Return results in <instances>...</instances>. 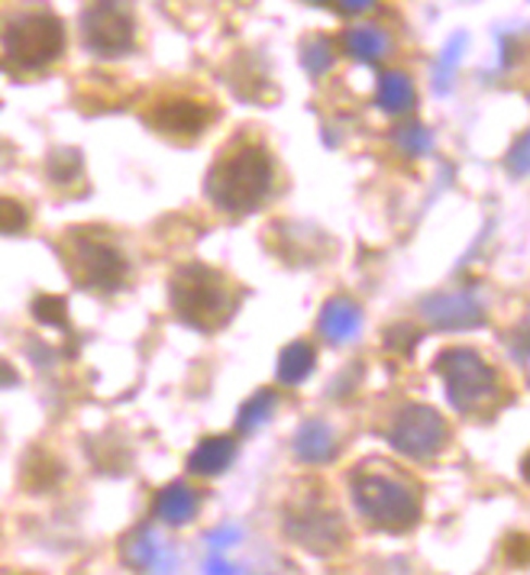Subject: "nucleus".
<instances>
[{
	"instance_id": "obj_1",
	"label": "nucleus",
	"mask_w": 530,
	"mask_h": 575,
	"mask_svg": "<svg viewBox=\"0 0 530 575\" xmlns=\"http://www.w3.org/2000/svg\"><path fill=\"white\" fill-rule=\"evenodd\" d=\"M353 501L359 514L386 534H407L420 521L417 485L389 462H369L353 475Z\"/></svg>"
},
{
	"instance_id": "obj_2",
	"label": "nucleus",
	"mask_w": 530,
	"mask_h": 575,
	"mask_svg": "<svg viewBox=\"0 0 530 575\" xmlns=\"http://www.w3.org/2000/svg\"><path fill=\"white\" fill-rule=\"evenodd\" d=\"M168 297H172L175 314L201 333L220 330L237 307V294H234L230 279L211 266H201V263H188L172 276Z\"/></svg>"
},
{
	"instance_id": "obj_3",
	"label": "nucleus",
	"mask_w": 530,
	"mask_h": 575,
	"mask_svg": "<svg viewBox=\"0 0 530 575\" xmlns=\"http://www.w3.org/2000/svg\"><path fill=\"white\" fill-rule=\"evenodd\" d=\"M272 178L275 168L263 145H243L211 168L207 194L217 207L230 214H250L268 197Z\"/></svg>"
},
{
	"instance_id": "obj_4",
	"label": "nucleus",
	"mask_w": 530,
	"mask_h": 575,
	"mask_svg": "<svg viewBox=\"0 0 530 575\" xmlns=\"http://www.w3.org/2000/svg\"><path fill=\"white\" fill-rule=\"evenodd\" d=\"M437 372L446 382V398L459 414L489 411L499 401V372L466 346H450L437 356Z\"/></svg>"
},
{
	"instance_id": "obj_5",
	"label": "nucleus",
	"mask_w": 530,
	"mask_h": 575,
	"mask_svg": "<svg viewBox=\"0 0 530 575\" xmlns=\"http://www.w3.org/2000/svg\"><path fill=\"white\" fill-rule=\"evenodd\" d=\"M3 52L16 68H46L65 52V23L46 10L23 13L3 29Z\"/></svg>"
},
{
	"instance_id": "obj_6",
	"label": "nucleus",
	"mask_w": 530,
	"mask_h": 575,
	"mask_svg": "<svg viewBox=\"0 0 530 575\" xmlns=\"http://www.w3.org/2000/svg\"><path fill=\"white\" fill-rule=\"evenodd\" d=\"M85 46L104 59H117L130 52L136 42V20L130 0H91L81 13Z\"/></svg>"
},
{
	"instance_id": "obj_7",
	"label": "nucleus",
	"mask_w": 530,
	"mask_h": 575,
	"mask_svg": "<svg viewBox=\"0 0 530 575\" xmlns=\"http://www.w3.org/2000/svg\"><path fill=\"white\" fill-rule=\"evenodd\" d=\"M285 534L294 544H301L307 553H317V557L337 553L346 544V527H343L340 514L330 511L317 498H307V501L285 511Z\"/></svg>"
},
{
	"instance_id": "obj_8",
	"label": "nucleus",
	"mask_w": 530,
	"mask_h": 575,
	"mask_svg": "<svg viewBox=\"0 0 530 575\" xmlns=\"http://www.w3.org/2000/svg\"><path fill=\"white\" fill-rule=\"evenodd\" d=\"M446 421L430 405H404L389 427V443L407 459H433L446 446Z\"/></svg>"
},
{
	"instance_id": "obj_9",
	"label": "nucleus",
	"mask_w": 530,
	"mask_h": 575,
	"mask_svg": "<svg viewBox=\"0 0 530 575\" xmlns=\"http://www.w3.org/2000/svg\"><path fill=\"white\" fill-rule=\"evenodd\" d=\"M424 317L440 330H476L485 323V307L472 291H440L420 301Z\"/></svg>"
},
{
	"instance_id": "obj_10",
	"label": "nucleus",
	"mask_w": 530,
	"mask_h": 575,
	"mask_svg": "<svg viewBox=\"0 0 530 575\" xmlns=\"http://www.w3.org/2000/svg\"><path fill=\"white\" fill-rule=\"evenodd\" d=\"M211 107L207 104H198L191 98H172V101H159L152 111H149V124L162 133H172V137H201L204 127L211 124Z\"/></svg>"
},
{
	"instance_id": "obj_11",
	"label": "nucleus",
	"mask_w": 530,
	"mask_h": 575,
	"mask_svg": "<svg viewBox=\"0 0 530 575\" xmlns=\"http://www.w3.org/2000/svg\"><path fill=\"white\" fill-rule=\"evenodd\" d=\"M78 266H81V279L91 288L117 291L127 282V259L111 243H81Z\"/></svg>"
},
{
	"instance_id": "obj_12",
	"label": "nucleus",
	"mask_w": 530,
	"mask_h": 575,
	"mask_svg": "<svg viewBox=\"0 0 530 575\" xmlns=\"http://www.w3.org/2000/svg\"><path fill=\"white\" fill-rule=\"evenodd\" d=\"M121 557H124V563H127L130 570H136V573L172 575L175 573V566H178L175 553L165 550V547L155 540V534H152L149 527H136L132 534L124 537Z\"/></svg>"
},
{
	"instance_id": "obj_13",
	"label": "nucleus",
	"mask_w": 530,
	"mask_h": 575,
	"mask_svg": "<svg viewBox=\"0 0 530 575\" xmlns=\"http://www.w3.org/2000/svg\"><path fill=\"white\" fill-rule=\"evenodd\" d=\"M198 508H201L198 491L191 485H185V482H172V485H165L159 491L152 514L162 524H168V527H185V524H191L198 518Z\"/></svg>"
},
{
	"instance_id": "obj_14",
	"label": "nucleus",
	"mask_w": 530,
	"mask_h": 575,
	"mask_svg": "<svg viewBox=\"0 0 530 575\" xmlns=\"http://www.w3.org/2000/svg\"><path fill=\"white\" fill-rule=\"evenodd\" d=\"M237 459V439L234 436H204L194 452L188 456V469L194 475H204V478H214L220 472L230 469V462Z\"/></svg>"
},
{
	"instance_id": "obj_15",
	"label": "nucleus",
	"mask_w": 530,
	"mask_h": 575,
	"mask_svg": "<svg viewBox=\"0 0 530 575\" xmlns=\"http://www.w3.org/2000/svg\"><path fill=\"white\" fill-rule=\"evenodd\" d=\"M363 327V310L359 304H353L350 297H333L324 304L320 310V333L330 340V343H350Z\"/></svg>"
},
{
	"instance_id": "obj_16",
	"label": "nucleus",
	"mask_w": 530,
	"mask_h": 575,
	"mask_svg": "<svg viewBox=\"0 0 530 575\" xmlns=\"http://www.w3.org/2000/svg\"><path fill=\"white\" fill-rule=\"evenodd\" d=\"M337 436L324 421H304L294 433V456L307 465H324L337 456Z\"/></svg>"
},
{
	"instance_id": "obj_17",
	"label": "nucleus",
	"mask_w": 530,
	"mask_h": 575,
	"mask_svg": "<svg viewBox=\"0 0 530 575\" xmlns=\"http://www.w3.org/2000/svg\"><path fill=\"white\" fill-rule=\"evenodd\" d=\"M314 366H317L314 346L311 343H291L278 356V382L281 385H301V382L311 379Z\"/></svg>"
},
{
	"instance_id": "obj_18",
	"label": "nucleus",
	"mask_w": 530,
	"mask_h": 575,
	"mask_svg": "<svg viewBox=\"0 0 530 575\" xmlns=\"http://www.w3.org/2000/svg\"><path fill=\"white\" fill-rule=\"evenodd\" d=\"M59 478H62V465L46 449H33L26 456V462H23V485L29 491H49V488L59 485Z\"/></svg>"
},
{
	"instance_id": "obj_19",
	"label": "nucleus",
	"mask_w": 530,
	"mask_h": 575,
	"mask_svg": "<svg viewBox=\"0 0 530 575\" xmlns=\"http://www.w3.org/2000/svg\"><path fill=\"white\" fill-rule=\"evenodd\" d=\"M414 85L401 72H386L379 78V107L386 114H407L414 107Z\"/></svg>"
},
{
	"instance_id": "obj_20",
	"label": "nucleus",
	"mask_w": 530,
	"mask_h": 575,
	"mask_svg": "<svg viewBox=\"0 0 530 575\" xmlns=\"http://www.w3.org/2000/svg\"><path fill=\"white\" fill-rule=\"evenodd\" d=\"M346 49H350L353 59L373 65L389 52V36L379 26H356V29L346 33Z\"/></svg>"
},
{
	"instance_id": "obj_21",
	"label": "nucleus",
	"mask_w": 530,
	"mask_h": 575,
	"mask_svg": "<svg viewBox=\"0 0 530 575\" xmlns=\"http://www.w3.org/2000/svg\"><path fill=\"white\" fill-rule=\"evenodd\" d=\"M275 405H278V398H275V392L272 388H260L243 408H240V418H237V431L240 433H256L260 427L268 424V418L275 414Z\"/></svg>"
},
{
	"instance_id": "obj_22",
	"label": "nucleus",
	"mask_w": 530,
	"mask_h": 575,
	"mask_svg": "<svg viewBox=\"0 0 530 575\" xmlns=\"http://www.w3.org/2000/svg\"><path fill=\"white\" fill-rule=\"evenodd\" d=\"M463 49H466V36L459 33V36H453V39L446 42V49L440 52V59H437V75H433V88H437V94H446V91H450L453 75H456L459 59H463Z\"/></svg>"
},
{
	"instance_id": "obj_23",
	"label": "nucleus",
	"mask_w": 530,
	"mask_h": 575,
	"mask_svg": "<svg viewBox=\"0 0 530 575\" xmlns=\"http://www.w3.org/2000/svg\"><path fill=\"white\" fill-rule=\"evenodd\" d=\"M333 42L327 39V36H314V39H307L304 42V49H301V65L307 68V75H314V78H320V75H327L330 68H333Z\"/></svg>"
},
{
	"instance_id": "obj_24",
	"label": "nucleus",
	"mask_w": 530,
	"mask_h": 575,
	"mask_svg": "<svg viewBox=\"0 0 530 575\" xmlns=\"http://www.w3.org/2000/svg\"><path fill=\"white\" fill-rule=\"evenodd\" d=\"M33 317L46 327H68V304L59 294H39L33 301Z\"/></svg>"
},
{
	"instance_id": "obj_25",
	"label": "nucleus",
	"mask_w": 530,
	"mask_h": 575,
	"mask_svg": "<svg viewBox=\"0 0 530 575\" xmlns=\"http://www.w3.org/2000/svg\"><path fill=\"white\" fill-rule=\"evenodd\" d=\"M46 168H49L52 181L65 184V181H72V178L81 175V152L78 149H59V152H52V158H49Z\"/></svg>"
},
{
	"instance_id": "obj_26",
	"label": "nucleus",
	"mask_w": 530,
	"mask_h": 575,
	"mask_svg": "<svg viewBox=\"0 0 530 575\" xmlns=\"http://www.w3.org/2000/svg\"><path fill=\"white\" fill-rule=\"evenodd\" d=\"M398 145H401L404 152H411V155H424V152H430L433 137H430V130L420 127V124H404V127L398 130Z\"/></svg>"
},
{
	"instance_id": "obj_27",
	"label": "nucleus",
	"mask_w": 530,
	"mask_h": 575,
	"mask_svg": "<svg viewBox=\"0 0 530 575\" xmlns=\"http://www.w3.org/2000/svg\"><path fill=\"white\" fill-rule=\"evenodd\" d=\"M417 340H420V333L411 323H395V327L386 330V346L392 353H398V356H411L414 346H417Z\"/></svg>"
},
{
	"instance_id": "obj_28",
	"label": "nucleus",
	"mask_w": 530,
	"mask_h": 575,
	"mask_svg": "<svg viewBox=\"0 0 530 575\" xmlns=\"http://www.w3.org/2000/svg\"><path fill=\"white\" fill-rule=\"evenodd\" d=\"M29 223V214L20 201L0 197V233H20Z\"/></svg>"
},
{
	"instance_id": "obj_29",
	"label": "nucleus",
	"mask_w": 530,
	"mask_h": 575,
	"mask_svg": "<svg viewBox=\"0 0 530 575\" xmlns=\"http://www.w3.org/2000/svg\"><path fill=\"white\" fill-rule=\"evenodd\" d=\"M528 149H530L528 133H521V137H518V143H515V149L508 152V171H512L515 178H525V175H528V168H530Z\"/></svg>"
},
{
	"instance_id": "obj_30",
	"label": "nucleus",
	"mask_w": 530,
	"mask_h": 575,
	"mask_svg": "<svg viewBox=\"0 0 530 575\" xmlns=\"http://www.w3.org/2000/svg\"><path fill=\"white\" fill-rule=\"evenodd\" d=\"M240 537H243L240 527H217V531L207 534V547H211V553H224L227 547L240 544Z\"/></svg>"
},
{
	"instance_id": "obj_31",
	"label": "nucleus",
	"mask_w": 530,
	"mask_h": 575,
	"mask_svg": "<svg viewBox=\"0 0 530 575\" xmlns=\"http://www.w3.org/2000/svg\"><path fill=\"white\" fill-rule=\"evenodd\" d=\"M505 557H508V563L525 566V563H528V537H525V534H512V537L505 540Z\"/></svg>"
},
{
	"instance_id": "obj_32",
	"label": "nucleus",
	"mask_w": 530,
	"mask_h": 575,
	"mask_svg": "<svg viewBox=\"0 0 530 575\" xmlns=\"http://www.w3.org/2000/svg\"><path fill=\"white\" fill-rule=\"evenodd\" d=\"M508 346H512V353H515V362H518V366H528V323H518V330L512 333Z\"/></svg>"
},
{
	"instance_id": "obj_33",
	"label": "nucleus",
	"mask_w": 530,
	"mask_h": 575,
	"mask_svg": "<svg viewBox=\"0 0 530 575\" xmlns=\"http://www.w3.org/2000/svg\"><path fill=\"white\" fill-rule=\"evenodd\" d=\"M204 575H243L234 563H227L220 553H211L207 563H204Z\"/></svg>"
},
{
	"instance_id": "obj_34",
	"label": "nucleus",
	"mask_w": 530,
	"mask_h": 575,
	"mask_svg": "<svg viewBox=\"0 0 530 575\" xmlns=\"http://www.w3.org/2000/svg\"><path fill=\"white\" fill-rule=\"evenodd\" d=\"M337 7H340L343 13H366V10L376 7V0H337Z\"/></svg>"
},
{
	"instance_id": "obj_35",
	"label": "nucleus",
	"mask_w": 530,
	"mask_h": 575,
	"mask_svg": "<svg viewBox=\"0 0 530 575\" xmlns=\"http://www.w3.org/2000/svg\"><path fill=\"white\" fill-rule=\"evenodd\" d=\"M16 382H20L16 369H13L10 362H3V359H0V388H10V385H16Z\"/></svg>"
},
{
	"instance_id": "obj_36",
	"label": "nucleus",
	"mask_w": 530,
	"mask_h": 575,
	"mask_svg": "<svg viewBox=\"0 0 530 575\" xmlns=\"http://www.w3.org/2000/svg\"><path fill=\"white\" fill-rule=\"evenodd\" d=\"M311 3H324V0H311Z\"/></svg>"
}]
</instances>
